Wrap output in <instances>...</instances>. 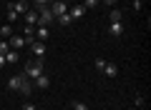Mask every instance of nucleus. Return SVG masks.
Returning <instances> with one entry per match:
<instances>
[{
    "label": "nucleus",
    "instance_id": "13",
    "mask_svg": "<svg viewBox=\"0 0 151 110\" xmlns=\"http://www.w3.org/2000/svg\"><path fill=\"white\" fill-rule=\"evenodd\" d=\"M25 23L28 25H38V10H28L25 13Z\"/></svg>",
    "mask_w": 151,
    "mask_h": 110
},
{
    "label": "nucleus",
    "instance_id": "15",
    "mask_svg": "<svg viewBox=\"0 0 151 110\" xmlns=\"http://www.w3.org/2000/svg\"><path fill=\"white\" fill-rule=\"evenodd\" d=\"M55 20H58V25H60V28H68L70 23H73V20H70V15H68V13H65V15H58Z\"/></svg>",
    "mask_w": 151,
    "mask_h": 110
},
{
    "label": "nucleus",
    "instance_id": "9",
    "mask_svg": "<svg viewBox=\"0 0 151 110\" xmlns=\"http://www.w3.org/2000/svg\"><path fill=\"white\" fill-rule=\"evenodd\" d=\"M35 38H38L40 43H45V40L50 38V30H48V28H43V25H38V28H35Z\"/></svg>",
    "mask_w": 151,
    "mask_h": 110
},
{
    "label": "nucleus",
    "instance_id": "5",
    "mask_svg": "<svg viewBox=\"0 0 151 110\" xmlns=\"http://www.w3.org/2000/svg\"><path fill=\"white\" fill-rule=\"evenodd\" d=\"M83 13H86V8H83V5H73V8L68 10V15H70V20H81Z\"/></svg>",
    "mask_w": 151,
    "mask_h": 110
},
{
    "label": "nucleus",
    "instance_id": "18",
    "mask_svg": "<svg viewBox=\"0 0 151 110\" xmlns=\"http://www.w3.org/2000/svg\"><path fill=\"white\" fill-rule=\"evenodd\" d=\"M81 5H83V8H88V10H93V8H98V0H83Z\"/></svg>",
    "mask_w": 151,
    "mask_h": 110
},
{
    "label": "nucleus",
    "instance_id": "11",
    "mask_svg": "<svg viewBox=\"0 0 151 110\" xmlns=\"http://www.w3.org/2000/svg\"><path fill=\"white\" fill-rule=\"evenodd\" d=\"M30 50L35 53L38 58H40V55L45 53V43H40V40H33V43H30Z\"/></svg>",
    "mask_w": 151,
    "mask_h": 110
},
{
    "label": "nucleus",
    "instance_id": "17",
    "mask_svg": "<svg viewBox=\"0 0 151 110\" xmlns=\"http://www.w3.org/2000/svg\"><path fill=\"white\" fill-rule=\"evenodd\" d=\"M8 20H18V13H15V8H13V3H10V5H8Z\"/></svg>",
    "mask_w": 151,
    "mask_h": 110
},
{
    "label": "nucleus",
    "instance_id": "8",
    "mask_svg": "<svg viewBox=\"0 0 151 110\" xmlns=\"http://www.w3.org/2000/svg\"><path fill=\"white\" fill-rule=\"evenodd\" d=\"M33 83H35V88H40V90H45V88H48V85H50V78H48V75H38V78L35 80H33Z\"/></svg>",
    "mask_w": 151,
    "mask_h": 110
},
{
    "label": "nucleus",
    "instance_id": "3",
    "mask_svg": "<svg viewBox=\"0 0 151 110\" xmlns=\"http://www.w3.org/2000/svg\"><path fill=\"white\" fill-rule=\"evenodd\" d=\"M50 13H53L55 18L65 15V13H68V10H65V0H53V3H50Z\"/></svg>",
    "mask_w": 151,
    "mask_h": 110
},
{
    "label": "nucleus",
    "instance_id": "2",
    "mask_svg": "<svg viewBox=\"0 0 151 110\" xmlns=\"http://www.w3.org/2000/svg\"><path fill=\"white\" fill-rule=\"evenodd\" d=\"M45 70H43V58H35V60H30V63H25V70H23V75L25 78H30V80H35L38 75H43Z\"/></svg>",
    "mask_w": 151,
    "mask_h": 110
},
{
    "label": "nucleus",
    "instance_id": "10",
    "mask_svg": "<svg viewBox=\"0 0 151 110\" xmlns=\"http://www.w3.org/2000/svg\"><path fill=\"white\" fill-rule=\"evenodd\" d=\"M108 23H124V13H121L119 8H113V10L108 13Z\"/></svg>",
    "mask_w": 151,
    "mask_h": 110
},
{
    "label": "nucleus",
    "instance_id": "14",
    "mask_svg": "<svg viewBox=\"0 0 151 110\" xmlns=\"http://www.w3.org/2000/svg\"><path fill=\"white\" fill-rule=\"evenodd\" d=\"M18 60H20L18 50H8V53H5V63H18Z\"/></svg>",
    "mask_w": 151,
    "mask_h": 110
},
{
    "label": "nucleus",
    "instance_id": "23",
    "mask_svg": "<svg viewBox=\"0 0 151 110\" xmlns=\"http://www.w3.org/2000/svg\"><path fill=\"white\" fill-rule=\"evenodd\" d=\"M0 68H5V55H0Z\"/></svg>",
    "mask_w": 151,
    "mask_h": 110
},
{
    "label": "nucleus",
    "instance_id": "21",
    "mask_svg": "<svg viewBox=\"0 0 151 110\" xmlns=\"http://www.w3.org/2000/svg\"><path fill=\"white\" fill-rule=\"evenodd\" d=\"M103 65H106V60H103V58H96V68L103 70Z\"/></svg>",
    "mask_w": 151,
    "mask_h": 110
},
{
    "label": "nucleus",
    "instance_id": "16",
    "mask_svg": "<svg viewBox=\"0 0 151 110\" xmlns=\"http://www.w3.org/2000/svg\"><path fill=\"white\" fill-rule=\"evenodd\" d=\"M0 35H5V38L13 35V25H10V23H3V28H0Z\"/></svg>",
    "mask_w": 151,
    "mask_h": 110
},
{
    "label": "nucleus",
    "instance_id": "22",
    "mask_svg": "<svg viewBox=\"0 0 151 110\" xmlns=\"http://www.w3.org/2000/svg\"><path fill=\"white\" fill-rule=\"evenodd\" d=\"M23 110H35V105H33V103H25V105H23Z\"/></svg>",
    "mask_w": 151,
    "mask_h": 110
},
{
    "label": "nucleus",
    "instance_id": "4",
    "mask_svg": "<svg viewBox=\"0 0 151 110\" xmlns=\"http://www.w3.org/2000/svg\"><path fill=\"white\" fill-rule=\"evenodd\" d=\"M124 23H111V25H108V35H113V38H121L124 35Z\"/></svg>",
    "mask_w": 151,
    "mask_h": 110
},
{
    "label": "nucleus",
    "instance_id": "1",
    "mask_svg": "<svg viewBox=\"0 0 151 110\" xmlns=\"http://www.w3.org/2000/svg\"><path fill=\"white\" fill-rule=\"evenodd\" d=\"M8 88H10V90H20L23 95H30V93H33V83H30V78H25L23 73L13 75V78L8 80Z\"/></svg>",
    "mask_w": 151,
    "mask_h": 110
},
{
    "label": "nucleus",
    "instance_id": "6",
    "mask_svg": "<svg viewBox=\"0 0 151 110\" xmlns=\"http://www.w3.org/2000/svg\"><path fill=\"white\" fill-rule=\"evenodd\" d=\"M23 45H28L23 35H13V38H10V50H20Z\"/></svg>",
    "mask_w": 151,
    "mask_h": 110
},
{
    "label": "nucleus",
    "instance_id": "12",
    "mask_svg": "<svg viewBox=\"0 0 151 110\" xmlns=\"http://www.w3.org/2000/svg\"><path fill=\"white\" fill-rule=\"evenodd\" d=\"M13 8H15V13H18V15H25V13L30 10L25 0H18V3H13Z\"/></svg>",
    "mask_w": 151,
    "mask_h": 110
},
{
    "label": "nucleus",
    "instance_id": "20",
    "mask_svg": "<svg viewBox=\"0 0 151 110\" xmlns=\"http://www.w3.org/2000/svg\"><path fill=\"white\" fill-rule=\"evenodd\" d=\"M8 50H10V43H8V40H0V55H5Z\"/></svg>",
    "mask_w": 151,
    "mask_h": 110
},
{
    "label": "nucleus",
    "instance_id": "24",
    "mask_svg": "<svg viewBox=\"0 0 151 110\" xmlns=\"http://www.w3.org/2000/svg\"><path fill=\"white\" fill-rule=\"evenodd\" d=\"M103 3H106L108 8H111V5H116V0H103Z\"/></svg>",
    "mask_w": 151,
    "mask_h": 110
},
{
    "label": "nucleus",
    "instance_id": "7",
    "mask_svg": "<svg viewBox=\"0 0 151 110\" xmlns=\"http://www.w3.org/2000/svg\"><path fill=\"white\" fill-rule=\"evenodd\" d=\"M101 73H106V78H116L119 75V68H116V63H106Z\"/></svg>",
    "mask_w": 151,
    "mask_h": 110
},
{
    "label": "nucleus",
    "instance_id": "19",
    "mask_svg": "<svg viewBox=\"0 0 151 110\" xmlns=\"http://www.w3.org/2000/svg\"><path fill=\"white\" fill-rule=\"evenodd\" d=\"M73 110H88V105L83 100H73Z\"/></svg>",
    "mask_w": 151,
    "mask_h": 110
}]
</instances>
